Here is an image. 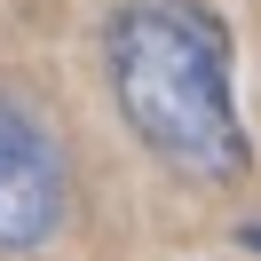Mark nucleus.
<instances>
[{
	"instance_id": "nucleus-1",
	"label": "nucleus",
	"mask_w": 261,
	"mask_h": 261,
	"mask_svg": "<svg viewBox=\"0 0 261 261\" xmlns=\"http://www.w3.org/2000/svg\"><path fill=\"white\" fill-rule=\"evenodd\" d=\"M103 56H111L119 119L174 174H190V182H238L245 174L253 143H245L238 103H229V40L206 8L135 0V8L111 16Z\"/></svg>"
},
{
	"instance_id": "nucleus-2",
	"label": "nucleus",
	"mask_w": 261,
	"mask_h": 261,
	"mask_svg": "<svg viewBox=\"0 0 261 261\" xmlns=\"http://www.w3.org/2000/svg\"><path fill=\"white\" fill-rule=\"evenodd\" d=\"M64 206H71L64 150L16 95H0V253H40L64 229Z\"/></svg>"
}]
</instances>
